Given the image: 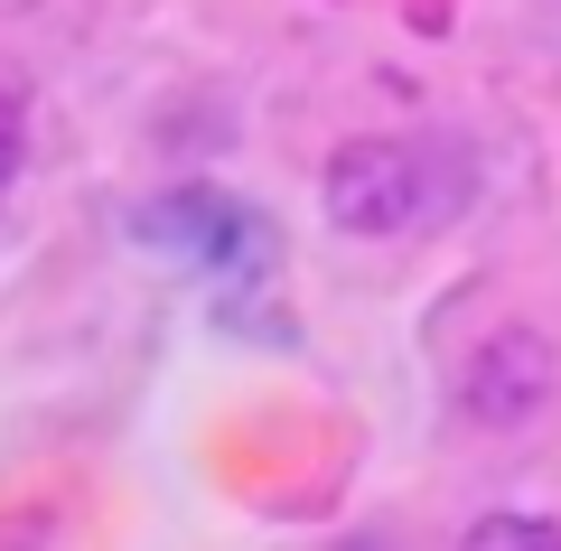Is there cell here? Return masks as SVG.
Wrapping results in <instances>:
<instances>
[{
  "label": "cell",
  "mask_w": 561,
  "mask_h": 551,
  "mask_svg": "<svg viewBox=\"0 0 561 551\" xmlns=\"http://www.w3.org/2000/svg\"><path fill=\"white\" fill-rule=\"evenodd\" d=\"M459 187L468 177L449 169L440 150H421V140H346V150L328 159V177H319V206H328L337 234L393 243V234H412V225L449 216Z\"/></svg>",
  "instance_id": "1"
},
{
  "label": "cell",
  "mask_w": 561,
  "mask_h": 551,
  "mask_svg": "<svg viewBox=\"0 0 561 551\" xmlns=\"http://www.w3.org/2000/svg\"><path fill=\"white\" fill-rule=\"evenodd\" d=\"M131 234L150 243V253L197 262V272H243V262H262V216H253V206H234V197H216V187L150 197L131 216Z\"/></svg>",
  "instance_id": "2"
},
{
  "label": "cell",
  "mask_w": 561,
  "mask_h": 551,
  "mask_svg": "<svg viewBox=\"0 0 561 551\" xmlns=\"http://www.w3.org/2000/svg\"><path fill=\"white\" fill-rule=\"evenodd\" d=\"M552 336L542 328H496L478 355H468V375H459V402L468 421H486V431H515V421H534L542 402H552Z\"/></svg>",
  "instance_id": "3"
},
{
  "label": "cell",
  "mask_w": 561,
  "mask_h": 551,
  "mask_svg": "<svg viewBox=\"0 0 561 551\" xmlns=\"http://www.w3.org/2000/svg\"><path fill=\"white\" fill-rule=\"evenodd\" d=\"M459 551H561V524L552 514H478L459 532Z\"/></svg>",
  "instance_id": "4"
},
{
  "label": "cell",
  "mask_w": 561,
  "mask_h": 551,
  "mask_svg": "<svg viewBox=\"0 0 561 551\" xmlns=\"http://www.w3.org/2000/svg\"><path fill=\"white\" fill-rule=\"evenodd\" d=\"M20 159H28V113H20V94L0 84V187L20 177Z\"/></svg>",
  "instance_id": "5"
}]
</instances>
